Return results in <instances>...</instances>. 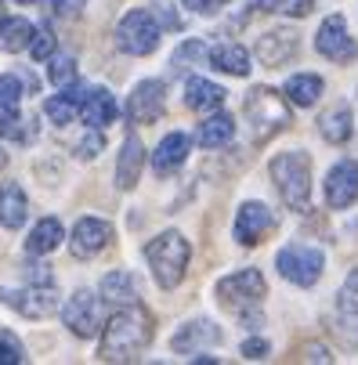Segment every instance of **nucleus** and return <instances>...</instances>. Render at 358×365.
<instances>
[{
  "instance_id": "5",
  "label": "nucleus",
  "mask_w": 358,
  "mask_h": 365,
  "mask_svg": "<svg viewBox=\"0 0 358 365\" xmlns=\"http://www.w3.org/2000/svg\"><path fill=\"white\" fill-rule=\"evenodd\" d=\"M160 36H163V29H160L156 15H152L148 8L127 11L116 26V47L123 51V55H138V58L152 55V51L160 47Z\"/></svg>"
},
{
  "instance_id": "17",
  "label": "nucleus",
  "mask_w": 358,
  "mask_h": 365,
  "mask_svg": "<svg viewBox=\"0 0 358 365\" xmlns=\"http://www.w3.org/2000/svg\"><path fill=\"white\" fill-rule=\"evenodd\" d=\"M141 170H145V145H141L138 134H127L123 138V152H120V160H116V185L123 192H131L138 185Z\"/></svg>"
},
{
  "instance_id": "44",
  "label": "nucleus",
  "mask_w": 358,
  "mask_h": 365,
  "mask_svg": "<svg viewBox=\"0 0 358 365\" xmlns=\"http://www.w3.org/2000/svg\"><path fill=\"white\" fill-rule=\"evenodd\" d=\"M19 4H36V0H19Z\"/></svg>"
},
{
  "instance_id": "23",
  "label": "nucleus",
  "mask_w": 358,
  "mask_h": 365,
  "mask_svg": "<svg viewBox=\"0 0 358 365\" xmlns=\"http://www.w3.org/2000/svg\"><path fill=\"white\" fill-rule=\"evenodd\" d=\"M26 210H29V202H26L22 185H15V181L0 185V225L4 228H22L26 225Z\"/></svg>"
},
{
  "instance_id": "34",
  "label": "nucleus",
  "mask_w": 358,
  "mask_h": 365,
  "mask_svg": "<svg viewBox=\"0 0 358 365\" xmlns=\"http://www.w3.org/2000/svg\"><path fill=\"white\" fill-rule=\"evenodd\" d=\"M51 51H55V36H51V26H36L33 29V40H29V55L36 62L51 58Z\"/></svg>"
},
{
  "instance_id": "36",
  "label": "nucleus",
  "mask_w": 358,
  "mask_h": 365,
  "mask_svg": "<svg viewBox=\"0 0 358 365\" xmlns=\"http://www.w3.org/2000/svg\"><path fill=\"white\" fill-rule=\"evenodd\" d=\"M148 11H152V15H156V22H160V29H181V19H178V11H174L170 4H160V0H156V4H152Z\"/></svg>"
},
{
  "instance_id": "30",
  "label": "nucleus",
  "mask_w": 358,
  "mask_h": 365,
  "mask_svg": "<svg viewBox=\"0 0 358 365\" xmlns=\"http://www.w3.org/2000/svg\"><path fill=\"white\" fill-rule=\"evenodd\" d=\"M62 239H66L62 221H58V217H44V221L29 232L26 250H29V253H51V250H58V242H62Z\"/></svg>"
},
{
  "instance_id": "2",
  "label": "nucleus",
  "mask_w": 358,
  "mask_h": 365,
  "mask_svg": "<svg viewBox=\"0 0 358 365\" xmlns=\"http://www.w3.org/2000/svg\"><path fill=\"white\" fill-rule=\"evenodd\" d=\"M272 181L290 210H308L312 206V160L308 152H279L272 160Z\"/></svg>"
},
{
  "instance_id": "16",
  "label": "nucleus",
  "mask_w": 358,
  "mask_h": 365,
  "mask_svg": "<svg viewBox=\"0 0 358 365\" xmlns=\"http://www.w3.org/2000/svg\"><path fill=\"white\" fill-rule=\"evenodd\" d=\"M188 148H192V138H188V134H181V130L167 134V138L156 145V152H152V170H156L160 178H170V174L188 160Z\"/></svg>"
},
{
  "instance_id": "20",
  "label": "nucleus",
  "mask_w": 358,
  "mask_h": 365,
  "mask_svg": "<svg viewBox=\"0 0 358 365\" xmlns=\"http://www.w3.org/2000/svg\"><path fill=\"white\" fill-rule=\"evenodd\" d=\"M83 94H87V87H80L76 80H73V83H66L55 98H47V106H44L47 120L55 123V127H66V123L76 116V109L83 106Z\"/></svg>"
},
{
  "instance_id": "40",
  "label": "nucleus",
  "mask_w": 358,
  "mask_h": 365,
  "mask_svg": "<svg viewBox=\"0 0 358 365\" xmlns=\"http://www.w3.org/2000/svg\"><path fill=\"white\" fill-rule=\"evenodd\" d=\"M80 8H87V0H51V11L55 15H76Z\"/></svg>"
},
{
  "instance_id": "28",
  "label": "nucleus",
  "mask_w": 358,
  "mask_h": 365,
  "mask_svg": "<svg viewBox=\"0 0 358 365\" xmlns=\"http://www.w3.org/2000/svg\"><path fill=\"white\" fill-rule=\"evenodd\" d=\"M232 138H235V120L225 116V113L203 120L199 130H195V141H199L203 148H221V145H228Z\"/></svg>"
},
{
  "instance_id": "4",
  "label": "nucleus",
  "mask_w": 358,
  "mask_h": 365,
  "mask_svg": "<svg viewBox=\"0 0 358 365\" xmlns=\"http://www.w3.org/2000/svg\"><path fill=\"white\" fill-rule=\"evenodd\" d=\"M246 120L253 123V138L265 141V138L279 134L290 123V106H286V98L275 94L272 87H253L246 94Z\"/></svg>"
},
{
  "instance_id": "41",
  "label": "nucleus",
  "mask_w": 358,
  "mask_h": 365,
  "mask_svg": "<svg viewBox=\"0 0 358 365\" xmlns=\"http://www.w3.org/2000/svg\"><path fill=\"white\" fill-rule=\"evenodd\" d=\"M242 358H268V340H246L242 344Z\"/></svg>"
},
{
  "instance_id": "21",
  "label": "nucleus",
  "mask_w": 358,
  "mask_h": 365,
  "mask_svg": "<svg viewBox=\"0 0 358 365\" xmlns=\"http://www.w3.org/2000/svg\"><path fill=\"white\" fill-rule=\"evenodd\" d=\"M185 106L195 109V113H214L225 106V87L214 83V80H203V76H192L185 83Z\"/></svg>"
},
{
  "instance_id": "19",
  "label": "nucleus",
  "mask_w": 358,
  "mask_h": 365,
  "mask_svg": "<svg viewBox=\"0 0 358 365\" xmlns=\"http://www.w3.org/2000/svg\"><path fill=\"white\" fill-rule=\"evenodd\" d=\"M80 116L91 130H101L116 120V98L106 91V87H94L83 94V106H80Z\"/></svg>"
},
{
  "instance_id": "39",
  "label": "nucleus",
  "mask_w": 358,
  "mask_h": 365,
  "mask_svg": "<svg viewBox=\"0 0 358 365\" xmlns=\"http://www.w3.org/2000/svg\"><path fill=\"white\" fill-rule=\"evenodd\" d=\"M225 4H228V0H185V8H192L199 15H218Z\"/></svg>"
},
{
  "instance_id": "7",
  "label": "nucleus",
  "mask_w": 358,
  "mask_h": 365,
  "mask_svg": "<svg viewBox=\"0 0 358 365\" xmlns=\"http://www.w3.org/2000/svg\"><path fill=\"white\" fill-rule=\"evenodd\" d=\"M22 80L15 73L0 76V134L4 138H15V141H33L36 127H33V116L26 120L22 116Z\"/></svg>"
},
{
  "instance_id": "6",
  "label": "nucleus",
  "mask_w": 358,
  "mask_h": 365,
  "mask_svg": "<svg viewBox=\"0 0 358 365\" xmlns=\"http://www.w3.org/2000/svg\"><path fill=\"white\" fill-rule=\"evenodd\" d=\"M275 268L293 286H315L322 268H326V253L319 246H308V242H290V246L279 250Z\"/></svg>"
},
{
  "instance_id": "18",
  "label": "nucleus",
  "mask_w": 358,
  "mask_h": 365,
  "mask_svg": "<svg viewBox=\"0 0 358 365\" xmlns=\"http://www.w3.org/2000/svg\"><path fill=\"white\" fill-rule=\"evenodd\" d=\"M293 55H297V33L293 29H272V33H265L257 40V58L265 66H272V69L290 62Z\"/></svg>"
},
{
  "instance_id": "37",
  "label": "nucleus",
  "mask_w": 358,
  "mask_h": 365,
  "mask_svg": "<svg viewBox=\"0 0 358 365\" xmlns=\"http://www.w3.org/2000/svg\"><path fill=\"white\" fill-rule=\"evenodd\" d=\"M340 304L347 311H358V268L344 279V289H340Z\"/></svg>"
},
{
  "instance_id": "29",
  "label": "nucleus",
  "mask_w": 358,
  "mask_h": 365,
  "mask_svg": "<svg viewBox=\"0 0 358 365\" xmlns=\"http://www.w3.org/2000/svg\"><path fill=\"white\" fill-rule=\"evenodd\" d=\"M351 130H354V116H351V109L344 106H333L322 120H319V134L326 138V141H333V145H344L347 138H351Z\"/></svg>"
},
{
  "instance_id": "27",
  "label": "nucleus",
  "mask_w": 358,
  "mask_h": 365,
  "mask_svg": "<svg viewBox=\"0 0 358 365\" xmlns=\"http://www.w3.org/2000/svg\"><path fill=\"white\" fill-rule=\"evenodd\" d=\"M101 300L109 304H138V279L131 272H109L101 279Z\"/></svg>"
},
{
  "instance_id": "1",
  "label": "nucleus",
  "mask_w": 358,
  "mask_h": 365,
  "mask_svg": "<svg viewBox=\"0 0 358 365\" xmlns=\"http://www.w3.org/2000/svg\"><path fill=\"white\" fill-rule=\"evenodd\" d=\"M152 344V315L138 304H123L109 322H101V361H134Z\"/></svg>"
},
{
  "instance_id": "12",
  "label": "nucleus",
  "mask_w": 358,
  "mask_h": 365,
  "mask_svg": "<svg viewBox=\"0 0 358 365\" xmlns=\"http://www.w3.org/2000/svg\"><path fill=\"white\" fill-rule=\"evenodd\" d=\"M272 225H275V217H272V210L265 202H257V199H250V202H242L239 206V214H235V239L242 242V246H257L268 232H272Z\"/></svg>"
},
{
  "instance_id": "11",
  "label": "nucleus",
  "mask_w": 358,
  "mask_h": 365,
  "mask_svg": "<svg viewBox=\"0 0 358 365\" xmlns=\"http://www.w3.org/2000/svg\"><path fill=\"white\" fill-rule=\"evenodd\" d=\"M315 51H319L322 58H329V62H351V58L358 55V43L351 40L347 22H344L340 15H329V19L319 26V33H315Z\"/></svg>"
},
{
  "instance_id": "32",
  "label": "nucleus",
  "mask_w": 358,
  "mask_h": 365,
  "mask_svg": "<svg viewBox=\"0 0 358 365\" xmlns=\"http://www.w3.org/2000/svg\"><path fill=\"white\" fill-rule=\"evenodd\" d=\"M192 58H207V43H199V40L181 43V47L174 51V58H170V73H185Z\"/></svg>"
},
{
  "instance_id": "13",
  "label": "nucleus",
  "mask_w": 358,
  "mask_h": 365,
  "mask_svg": "<svg viewBox=\"0 0 358 365\" xmlns=\"http://www.w3.org/2000/svg\"><path fill=\"white\" fill-rule=\"evenodd\" d=\"M109 239H113V225H109V221L83 217V221H76V228H73V235H69V250H73L76 260H87V257H94V253L106 250Z\"/></svg>"
},
{
  "instance_id": "38",
  "label": "nucleus",
  "mask_w": 358,
  "mask_h": 365,
  "mask_svg": "<svg viewBox=\"0 0 358 365\" xmlns=\"http://www.w3.org/2000/svg\"><path fill=\"white\" fill-rule=\"evenodd\" d=\"M101 152V134L94 130V134H87L80 145H76V155H80V160H94V155Z\"/></svg>"
},
{
  "instance_id": "43",
  "label": "nucleus",
  "mask_w": 358,
  "mask_h": 365,
  "mask_svg": "<svg viewBox=\"0 0 358 365\" xmlns=\"http://www.w3.org/2000/svg\"><path fill=\"white\" fill-rule=\"evenodd\" d=\"M8 167V155H4V148H0V170H4Z\"/></svg>"
},
{
  "instance_id": "25",
  "label": "nucleus",
  "mask_w": 358,
  "mask_h": 365,
  "mask_svg": "<svg viewBox=\"0 0 358 365\" xmlns=\"http://www.w3.org/2000/svg\"><path fill=\"white\" fill-rule=\"evenodd\" d=\"M210 55V66L228 73V76H250V55L242 43H218L214 51H207Z\"/></svg>"
},
{
  "instance_id": "9",
  "label": "nucleus",
  "mask_w": 358,
  "mask_h": 365,
  "mask_svg": "<svg viewBox=\"0 0 358 365\" xmlns=\"http://www.w3.org/2000/svg\"><path fill=\"white\" fill-rule=\"evenodd\" d=\"M62 322L73 329V336H98L101 329V297L91 289H76L66 307H62Z\"/></svg>"
},
{
  "instance_id": "24",
  "label": "nucleus",
  "mask_w": 358,
  "mask_h": 365,
  "mask_svg": "<svg viewBox=\"0 0 358 365\" xmlns=\"http://www.w3.org/2000/svg\"><path fill=\"white\" fill-rule=\"evenodd\" d=\"M322 87H326L322 76H315V73H297V76L286 80L282 94H286V101H293V106L308 109V106H315V101L322 98Z\"/></svg>"
},
{
  "instance_id": "33",
  "label": "nucleus",
  "mask_w": 358,
  "mask_h": 365,
  "mask_svg": "<svg viewBox=\"0 0 358 365\" xmlns=\"http://www.w3.org/2000/svg\"><path fill=\"white\" fill-rule=\"evenodd\" d=\"M47 73H51V83H55V87L73 83V80H76V62H73V55H55Z\"/></svg>"
},
{
  "instance_id": "15",
  "label": "nucleus",
  "mask_w": 358,
  "mask_h": 365,
  "mask_svg": "<svg viewBox=\"0 0 358 365\" xmlns=\"http://www.w3.org/2000/svg\"><path fill=\"white\" fill-rule=\"evenodd\" d=\"M358 199V163L354 160H340L329 174H326V202L333 210H347Z\"/></svg>"
},
{
  "instance_id": "35",
  "label": "nucleus",
  "mask_w": 358,
  "mask_h": 365,
  "mask_svg": "<svg viewBox=\"0 0 358 365\" xmlns=\"http://www.w3.org/2000/svg\"><path fill=\"white\" fill-rule=\"evenodd\" d=\"M0 361H4V365L22 361V344H19L11 333H0Z\"/></svg>"
},
{
  "instance_id": "14",
  "label": "nucleus",
  "mask_w": 358,
  "mask_h": 365,
  "mask_svg": "<svg viewBox=\"0 0 358 365\" xmlns=\"http://www.w3.org/2000/svg\"><path fill=\"white\" fill-rule=\"evenodd\" d=\"M167 87L160 80H145L134 87L131 101H127V120L131 123H152V120H160L163 116V106H167Z\"/></svg>"
},
{
  "instance_id": "31",
  "label": "nucleus",
  "mask_w": 358,
  "mask_h": 365,
  "mask_svg": "<svg viewBox=\"0 0 358 365\" xmlns=\"http://www.w3.org/2000/svg\"><path fill=\"white\" fill-rule=\"evenodd\" d=\"M253 8H261V11H275V15L304 19V15L312 11V0H253Z\"/></svg>"
},
{
  "instance_id": "3",
  "label": "nucleus",
  "mask_w": 358,
  "mask_h": 365,
  "mask_svg": "<svg viewBox=\"0 0 358 365\" xmlns=\"http://www.w3.org/2000/svg\"><path fill=\"white\" fill-rule=\"evenodd\" d=\"M188 253L192 250H188L185 235H178V232H163V235H156L145 246V260H148L152 275H156L160 289L181 286V279L188 272Z\"/></svg>"
},
{
  "instance_id": "26",
  "label": "nucleus",
  "mask_w": 358,
  "mask_h": 365,
  "mask_svg": "<svg viewBox=\"0 0 358 365\" xmlns=\"http://www.w3.org/2000/svg\"><path fill=\"white\" fill-rule=\"evenodd\" d=\"M33 29H36V26H33L29 19H19V15H0V51L15 55V51L29 47Z\"/></svg>"
},
{
  "instance_id": "10",
  "label": "nucleus",
  "mask_w": 358,
  "mask_h": 365,
  "mask_svg": "<svg viewBox=\"0 0 358 365\" xmlns=\"http://www.w3.org/2000/svg\"><path fill=\"white\" fill-rule=\"evenodd\" d=\"M0 300H4L8 307H15L19 315L36 319V322L58 315V293L51 286H33L29 282V289H0Z\"/></svg>"
},
{
  "instance_id": "42",
  "label": "nucleus",
  "mask_w": 358,
  "mask_h": 365,
  "mask_svg": "<svg viewBox=\"0 0 358 365\" xmlns=\"http://www.w3.org/2000/svg\"><path fill=\"white\" fill-rule=\"evenodd\" d=\"M304 351H308V354H304V358H308V361H329L326 347H304Z\"/></svg>"
},
{
  "instance_id": "8",
  "label": "nucleus",
  "mask_w": 358,
  "mask_h": 365,
  "mask_svg": "<svg viewBox=\"0 0 358 365\" xmlns=\"http://www.w3.org/2000/svg\"><path fill=\"white\" fill-rule=\"evenodd\" d=\"M265 289H268V282H265V275H261L257 268H242V272L225 275V279L218 282L221 304H228V307H235V311H246V307H253V304H261Z\"/></svg>"
},
{
  "instance_id": "22",
  "label": "nucleus",
  "mask_w": 358,
  "mask_h": 365,
  "mask_svg": "<svg viewBox=\"0 0 358 365\" xmlns=\"http://www.w3.org/2000/svg\"><path fill=\"white\" fill-rule=\"evenodd\" d=\"M218 340H221V333H218L214 322H188V326H181V329L174 333V351H178V354H195V351L210 347V344H218Z\"/></svg>"
}]
</instances>
